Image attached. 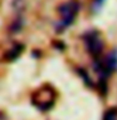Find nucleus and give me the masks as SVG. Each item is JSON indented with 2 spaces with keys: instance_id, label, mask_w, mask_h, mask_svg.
Here are the masks:
<instances>
[{
  "instance_id": "obj_2",
  "label": "nucleus",
  "mask_w": 117,
  "mask_h": 120,
  "mask_svg": "<svg viewBox=\"0 0 117 120\" xmlns=\"http://www.w3.org/2000/svg\"><path fill=\"white\" fill-rule=\"evenodd\" d=\"M55 100V93L50 86H42L33 94V104L40 110H49Z\"/></svg>"
},
{
  "instance_id": "obj_7",
  "label": "nucleus",
  "mask_w": 117,
  "mask_h": 120,
  "mask_svg": "<svg viewBox=\"0 0 117 120\" xmlns=\"http://www.w3.org/2000/svg\"><path fill=\"white\" fill-rule=\"evenodd\" d=\"M21 26H23V19L21 18H18L17 20L13 22V25L10 26V31L11 33H18L19 30L21 29Z\"/></svg>"
},
{
  "instance_id": "obj_6",
  "label": "nucleus",
  "mask_w": 117,
  "mask_h": 120,
  "mask_svg": "<svg viewBox=\"0 0 117 120\" xmlns=\"http://www.w3.org/2000/svg\"><path fill=\"white\" fill-rule=\"evenodd\" d=\"M103 120H117V108H112L106 111Z\"/></svg>"
},
{
  "instance_id": "obj_1",
  "label": "nucleus",
  "mask_w": 117,
  "mask_h": 120,
  "mask_svg": "<svg viewBox=\"0 0 117 120\" xmlns=\"http://www.w3.org/2000/svg\"><path fill=\"white\" fill-rule=\"evenodd\" d=\"M79 11V4L75 0H69L67 3H63L62 5H59L58 8V13H59V21L57 22L55 29L58 33L64 31L68 26L72 25V22L74 21L75 16H77Z\"/></svg>"
},
{
  "instance_id": "obj_4",
  "label": "nucleus",
  "mask_w": 117,
  "mask_h": 120,
  "mask_svg": "<svg viewBox=\"0 0 117 120\" xmlns=\"http://www.w3.org/2000/svg\"><path fill=\"white\" fill-rule=\"evenodd\" d=\"M103 65L108 73H112L117 69V51H111L106 56L103 60Z\"/></svg>"
},
{
  "instance_id": "obj_5",
  "label": "nucleus",
  "mask_w": 117,
  "mask_h": 120,
  "mask_svg": "<svg viewBox=\"0 0 117 120\" xmlns=\"http://www.w3.org/2000/svg\"><path fill=\"white\" fill-rule=\"evenodd\" d=\"M23 49H24V46H23L21 44H15V45H13V46H11L9 50L6 51L5 60H8V61H13V60L18 59L19 55L21 54Z\"/></svg>"
},
{
  "instance_id": "obj_3",
  "label": "nucleus",
  "mask_w": 117,
  "mask_h": 120,
  "mask_svg": "<svg viewBox=\"0 0 117 120\" xmlns=\"http://www.w3.org/2000/svg\"><path fill=\"white\" fill-rule=\"evenodd\" d=\"M83 40H84L87 51L94 58H98V55L103 51V41H102L100 34L94 30H91L83 35Z\"/></svg>"
},
{
  "instance_id": "obj_8",
  "label": "nucleus",
  "mask_w": 117,
  "mask_h": 120,
  "mask_svg": "<svg viewBox=\"0 0 117 120\" xmlns=\"http://www.w3.org/2000/svg\"><path fill=\"white\" fill-rule=\"evenodd\" d=\"M104 1L106 0H93L92 5H91V9H92L93 13H97V11L102 8V5L104 4Z\"/></svg>"
}]
</instances>
